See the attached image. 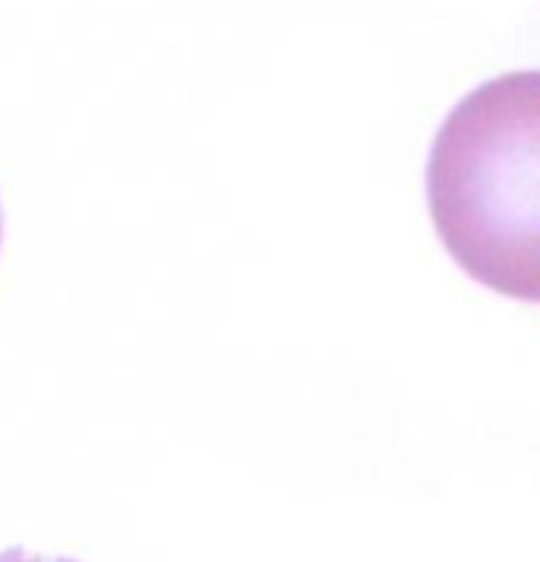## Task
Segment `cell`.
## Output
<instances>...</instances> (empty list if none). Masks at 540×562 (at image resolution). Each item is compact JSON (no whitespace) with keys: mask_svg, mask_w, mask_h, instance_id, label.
<instances>
[{"mask_svg":"<svg viewBox=\"0 0 540 562\" xmlns=\"http://www.w3.org/2000/svg\"><path fill=\"white\" fill-rule=\"evenodd\" d=\"M427 203L449 256L484 288L540 297V77L484 82L439 127Z\"/></svg>","mask_w":540,"mask_h":562,"instance_id":"cell-1","label":"cell"},{"mask_svg":"<svg viewBox=\"0 0 540 562\" xmlns=\"http://www.w3.org/2000/svg\"><path fill=\"white\" fill-rule=\"evenodd\" d=\"M0 240H3V212H0Z\"/></svg>","mask_w":540,"mask_h":562,"instance_id":"cell-3","label":"cell"},{"mask_svg":"<svg viewBox=\"0 0 540 562\" xmlns=\"http://www.w3.org/2000/svg\"><path fill=\"white\" fill-rule=\"evenodd\" d=\"M0 562H77V560H67V557H42V553H26V550L13 547V550H3V553H0Z\"/></svg>","mask_w":540,"mask_h":562,"instance_id":"cell-2","label":"cell"}]
</instances>
